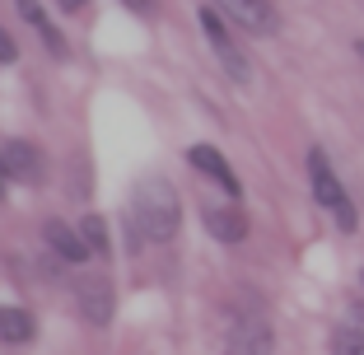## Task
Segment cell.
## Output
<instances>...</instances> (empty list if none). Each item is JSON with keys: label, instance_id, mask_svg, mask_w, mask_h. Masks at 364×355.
Wrapping results in <instances>:
<instances>
[{"label": "cell", "instance_id": "obj_12", "mask_svg": "<svg viewBox=\"0 0 364 355\" xmlns=\"http://www.w3.org/2000/svg\"><path fill=\"white\" fill-rule=\"evenodd\" d=\"M0 341L5 346L33 341V313L28 309H0Z\"/></svg>", "mask_w": 364, "mask_h": 355}, {"label": "cell", "instance_id": "obj_3", "mask_svg": "<svg viewBox=\"0 0 364 355\" xmlns=\"http://www.w3.org/2000/svg\"><path fill=\"white\" fill-rule=\"evenodd\" d=\"M201 28H205V38H210V47H215V56H220V65H225V70L238 80V85H247V80H252V65H247V56L238 52V43L229 38L225 14L215 10V5H205V10H201Z\"/></svg>", "mask_w": 364, "mask_h": 355}, {"label": "cell", "instance_id": "obj_9", "mask_svg": "<svg viewBox=\"0 0 364 355\" xmlns=\"http://www.w3.org/2000/svg\"><path fill=\"white\" fill-rule=\"evenodd\" d=\"M187 164H192L196 173H205V178H215V183H220V187H225V192L238 201V192H243V187H238L234 169L225 164V154L215 150V145H192V150H187Z\"/></svg>", "mask_w": 364, "mask_h": 355}, {"label": "cell", "instance_id": "obj_11", "mask_svg": "<svg viewBox=\"0 0 364 355\" xmlns=\"http://www.w3.org/2000/svg\"><path fill=\"white\" fill-rule=\"evenodd\" d=\"M14 5H19V14L33 23V28L43 33V43L52 47V56H65V38L56 33V23L47 19V10H43V5H38V0H14Z\"/></svg>", "mask_w": 364, "mask_h": 355}, {"label": "cell", "instance_id": "obj_18", "mask_svg": "<svg viewBox=\"0 0 364 355\" xmlns=\"http://www.w3.org/2000/svg\"><path fill=\"white\" fill-rule=\"evenodd\" d=\"M5 178H10V173H5V159H0V196H5Z\"/></svg>", "mask_w": 364, "mask_h": 355}, {"label": "cell", "instance_id": "obj_1", "mask_svg": "<svg viewBox=\"0 0 364 355\" xmlns=\"http://www.w3.org/2000/svg\"><path fill=\"white\" fill-rule=\"evenodd\" d=\"M131 220H136L140 238H154V243H168L182 225V206H178V192H173L168 178L150 173L140 178L136 192H131Z\"/></svg>", "mask_w": 364, "mask_h": 355}, {"label": "cell", "instance_id": "obj_7", "mask_svg": "<svg viewBox=\"0 0 364 355\" xmlns=\"http://www.w3.org/2000/svg\"><path fill=\"white\" fill-rule=\"evenodd\" d=\"M80 313H85L94 327L112 323V280L107 276H85L80 280Z\"/></svg>", "mask_w": 364, "mask_h": 355}, {"label": "cell", "instance_id": "obj_16", "mask_svg": "<svg viewBox=\"0 0 364 355\" xmlns=\"http://www.w3.org/2000/svg\"><path fill=\"white\" fill-rule=\"evenodd\" d=\"M122 5H131L136 14H150V10H154V0H122Z\"/></svg>", "mask_w": 364, "mask_h": 355}, {"label": "cell", "instance_id": "obj_17", "mask_svg": "<svg viewBox=\"0 0 364 355\" xmlns=\"http://www.w3.org/2000/svg\"><path fill=\"white\" fill-rule=\"evenodd\" d=\"M89 0H61V10H85Z\"/></svg>", "mask_w": 364, "mask_h": 355}, {"label": "cell", "instance_id": "obj_8", "mask_svg": "<svg viewBox=\"0 0 364 355\" xmlns=\"http://www.w3.org/2000/svg\"><path fill=\"white\" fill-rule=\"evenodd\" d=\"M43 238H47V248H52L56 258L70 262V267H75V262H85L89 253H94V248L85 243V234H80V229H70L65 220H47V225H43Z\"/></svg>", "mask_w": 364, "mask_h": 355}, {"label": "cell", "instance_id": "obj_15", "mask_svg": "<svg viewBox=\"0 0 364 355\" xmlns=\"http://www.w3.org/2000/svg\"><path fill=\"white\" fill-rule=\"evenodd\" d=\"M14 56H19V47H14V38H10V33L0 28V65H5V61H14Z\"/></svg>", "mask_w": 364, "mask_h": 355}, {"label": "cell", "instance_id": "obj_19", "mask_svg": "<svg viewBox=\"0 0 364 355\" xmlns=\"http://www.w3.org/2000/svg\"><path fill=\"white\" fill-rule=\"evenodd\" d=\"M360 280H364V271H360Z\"/></svg>", "mask_w": 364, "mask_h": 355}, {"label": "cell", "instance_id": "obj_6", "mask_svg": "<svg viewBox=\"0 0 364 355\" xmlns=\"http://www.w3.org/2000/svg\"><path fill=\"white\" fill-rule=\"evenodd\" d=\"M0 159H5V173H10L14 183H38L43 178V154H38L33 140H5Z\"/></svg>", "mask_w": 364, "mask_h": 355}, {"label": "cell", "instance_id": "obj_13", "mask_svg": "<svg viewBox=\"0 0 364 355\" xmlns=\"http://www.w3.org/2000/svg\"><path fill=\"white\" fill-rule=\"evenodd\" d=\"M332 355H364V323H341L332 332Z\"/></svg>", "mask_w": 364, "mask_h": 355}, {"label": "cell", "instance_id": "obj_10", "mask_svg": "<svg viewBox=\"0 0 364 355\" xmlns=\"http://www.w3.org/2000/svg\"><path fill=\"white\" fill-rule=\"evenodd\" d=\"M205 229H210L220 243H243L247 238V220L234 206H210V211H205Z\"/></svg>", "mask_w": 364, "mask_h": 355}, {"label": "cell", "instance_id": "obj_2", "mask_svg": "<svg viewBox=\"0 0 364 355\" xmlns=\"http://www.w3.org/2000/svg\"><path fill=\"white\" fill-rule=\"evenodd\" d=\"M309 183H313V196H318V206H327V211L336 216V225L350 234V229L360 225V216H355L350 196H346L341 178L332 173V164H327V154H322V150H309Z\"/></svg>", "mask_w": 364, "mask_h": 355}, {"label": "cell", "instance_id": "obj_14", "mask_svg": "<svg viewBox=\"0 0 364 355\" xmlns=\"http://www.w3.org/2000/svg\"><path fill=\"white\" fill-rule=\"evenodd\" d=\"M80 234H85V243L94 248V253H107V220L103 216H85V225H80Z\"/></svg>", "mask_w": 364, "mask_h": 355}, {"label": "cell", "instance_id": "obj_5", "mask_svg": "<svg viewBox=\"0 0 364 355\" xmlns=\"http://www.w3.org/2000/svg\"><path fill=\"white\" fill-rule=\"evenodd\" d=\"M276 337H271V323L262 313H238L234 332H229V355H271Z\"/></svg>", "mask_w": 364, "mask_h": 355}, {"label": "cell", "instance_id": "obj_4", "mask_svg": "<svg viewBox=\"0 0 364 355\" xmlns=\"http://www.w3.org/2000/svg\"><path fill=\"white\" fill-rule=\"evenodd\" d=\"M215 10L229 23H238L243 33H252V38H267V33L280 28V14L271 0H215Z\"/></svg>", "mask_w": 364, "mask_h": 355}]
</instances>
